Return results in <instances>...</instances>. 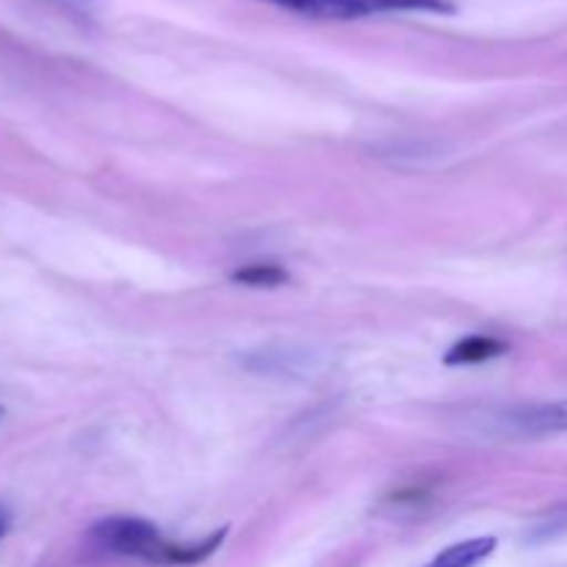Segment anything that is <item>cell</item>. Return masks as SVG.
Instances as JSON below:
<instances>
[{"label":"cell","mask_w":567,"mask_h":567,"mask_svg":"<svg viewBox=\"0 0 567 567\" xmlns=\"http://www.w3.org/2000/svg\"><path fill=\"white\" fill-rule=\"evenodd\" d=\"M277 6L316 17V20H358L377 14V0H275Z\"/></svg>","instance_id":"obj_3"},{"label":"cell","mask_w":567,"mask_h":567,"mask_svg":"<svg viewBox=\"0 0 567 567\" xmlns=\"http://www.w3.org/2000/svg\"><path fill=\"white\" fill-rule=\"evenodd\" d=\"M496 551V537H474L437 554L426 567H476Z\"/></svg>","instance_id":"obj_5"},{"label":"cell","mask_w":567,"mask_h":567,"mask_svg":"<svg viewBox=\"0 0 567 567\" xmlns=\"http://www.w3.org/2000/svg\"><path fill=\"white\" fill-rule=\"evenodd\" d=\"M227 529L216 532L208 540L192 543V546H177L161 537L150 520L142 518H105L92 529V540L103 551L120 554V557H138L158 565H197L208 559L225 540Z\"/></svg>","instance_id":"obj_1"},{"label":"cell","mask_w":567,"mask_h":567,"mask_svg":"<svg viewBox=\"0 0 567 567\" xmlns=\"http://www.w3.org/2000/svg\"><path fill=\"white\" fill-rule=\"evenodd\" d=\"M0 419H3V408H0Z\"/></svg>","instance_id":"obj_9"},{"label":"cell","mask_w":567,"mask_h":567,"mask_svg":"<svg viewBox=\"0 0 567 567\" xmlns=\"http://www.w3.org/2000/svg\"><path fill=\"white\" fill-rule=\"evenodd\" d=\"M507 352V343L498 341L491 336H471L463 338L460 343H454L446 354V365H474L485 363V360L498 358V354Z\"/></svg>","instance_id":"obj_4"},{"label":"cell","mask_w":567,"mask_h":567,"mask_svg":"<svg viewBox=\"0 0 567 567\" xmlns=\"http://www.w3.org/2000/svg\"><path fill=\"white\" fill-rule=\"evenodd\" d=\"M233 280L249 288H277V286H286L288 271L275 264H252L247 266V269H238L236 275H233Z\"/></svg>","instance_id":"obj_6"},{"label":"cell","mask_w":567,"mask_h":567,"mask_svg":"<svg viewBox=\"0 0 567 567\" xmlns=\"http://www.w3.org/2000/svg\"><path fill=\"white\" fill-rule=\"evenodd\" d=\"M509 435L518 437H543L567 432V402H543V404H520L507 410L498 419Z\"/></svg>","instance_id":"obj_2"},{"label":"cell","mask_w":567,"mask_h":567,"mask_svg":"<svg viewBox=\"0 0 567 567\" xmlns=\"http://www.w3.org/2000/svg\"><path fill=\"white\" fill-rule=\"evenodd\" d=\"M380 11H441L452 14L454 6L449 0H377Z\"/></svg>","instance_id":"obj_7"},{"label":"cell","mask_w":567,"mask_h":567,"mask_svg":"<svg viewBox=\"0 0 567 567\" xmlns=\"http://www.w3.org/2000/svg\"><path fill=\"white\" fill-rule=\"evenodd\" d=\"M9 529H11V515H9V509L0 507V540L9 535Z\"/></svg>","instance_id":"obj_8"}]
</instances>
